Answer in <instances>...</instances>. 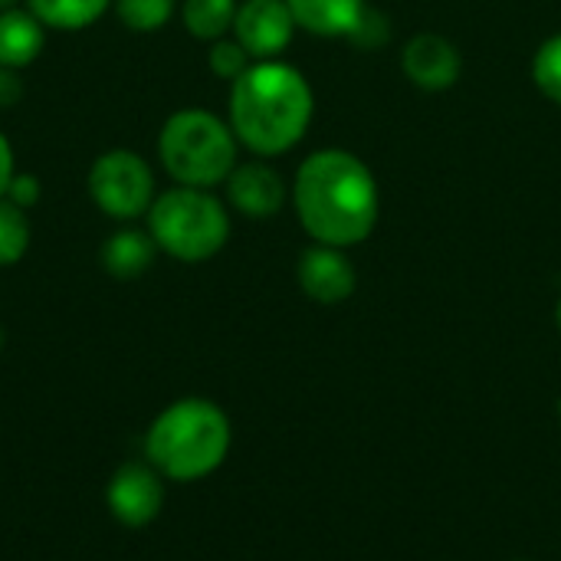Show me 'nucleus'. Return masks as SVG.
Returning <instances> with one entry per match:
<instances>
[{
    "instance_id": "f257e3e1",
    "label": "nucleus",
    "mask_w": 561,
    "mask_h": 561,
    "mask_svg": "<svg viewBox=\"0 0 561 561\" xmlns=\"http://www.w3.org/2000/svg\"><path fill=\"white\" fill-rule=\"evenodd\" d=\"M293 207L302 230L322 247L365 243L381 217V194L371 168L345 151L325 148L309 154L293 181Z\"/></svg>"
},
{
    "instance_id": "9d476101",
    "label": "nucleus",
    "mask_w": 561,
    "mask_h": 561,
    "mask_svg": "<svg viewBox=\"0 0 561 561\" xmlns=\"http://www.w3.org/2000/svg\"><path fill=\"white\" fill-rule=\"evenodd\" d=\"M296 276H299V286L302 293L312 299V302H322V306H339L345 302L355 286H358V276H355V266L352 260L345 256V250L339 247H309L302 256H299V266H296Z\"/></svg>"
},
{
    "instance_id": "39448f33",
    "label": "nucleus",
    "mask_w": 561,
    "mask_h": 561,
    "mask_svg": "<svg viewBox=\"0 0 561 561\" xmlns=\"http://www.w3.org/2000/svg\"><path fill=\"white\" fill-rule=\"evenodd\" d=\"M148 233L158 250L181 263H204L230 240L227 207L204 187H171L148 210Z\"/></svg>"
},
{
    "instance_id": "6ab92c4d",
    "label": "nucleus",
    "mask_w": 561,
    "mask_h": 561,
    "mask_svg": "<svg viewBox=\"0 0 561 561\" xmlns=\"http://www.w3.org/2000/svg\"><path fill=\"white\" fill-rule=\"evenodd\" d=\"M533 79L539 85V92L561 105V33L549 36L539 49H536V59H533Z\"/></svg>"
},
{
    "instance_id": "412c9836",
    "label": "nucleus",
    "mask_w": 561,
    "mask_h": 561,
    "mask_svg": "<svg viewBox=\"0 0 561 561\" xmlns=\"http://www.w3.org/2000/svg\"><path fill=\"white\" fill-rule=\"evenodd\" d=\"M3 197L10 204H16L20 210H30L39 201V181L33 174H13V181H10V187H7Z\"/></svg>"
},
{
    "instance_id": "f3484780",
    "label": "nucleus",
    "mask_w": 561,
    "mask_h": 561,
    "mask_svg": "<svg viewBox=\"0 0 561 561\" xmlns=\"http://www.w3.org/2000/svg\"><path fill=\"white\" fill-rule=\"evenodd\" d=\"M26 247H30L26 210H20L7 197H0V266L20 263V256L26 253Z\"/></svg>"
},
{
    "instance_id": "a878e982",
    "label": "nucleus",
    "mask_w": 561,
    "mask_h": 561,
    "mask_svg": "<svg viewBox=\"0 0 561 561\" xmlns=\"http://www.w3.org/2000/svg\"><path fill=\"white\" fill-rule=\"evenodd\" d=\"M559 329H561V299H559Z\"/></svg>"
},
{
    "instance_id": "2eb2a0df",
    "label": "nucleus",
    "mask_w": 561,
    "mask_h": 561,
    "mask_svg": "<svg viewBox=\"0 0 561 561\" xmlns=\"http://www.w3.org/2000/svg\"><path fill=\"white\" fill-rule=\"evenodd\" d=\"M237 7H240L237 0H184L181 16H184V26L191 36L217 43L233 30Z\"/></svg>"
},
{
    "instance_id": "4be33fe9",
    "label": "nucleus",
    "mask_w": 561,
    "mask_h": 561,
    "mask_svg": "<svg viewBox=\"0 0 561 561\" xmlns=\"http://www.w3.org/2000/svg\"><path fill=\"white\" fill-rule=\"evenodd\" d=\"M20 95H23L20 79L13 76V69H3V66H0V105L7 108V105H13Z\"/></svg>"
},
{
    "instance_id": "7ed1b4c3",
    "label": "nucleus",
    "mask_w": 561,
    "mask_h": 561,
    "mask_svg": "<svg viewBox=\"0 0 561 561\" xmlns=\"http://www.w3.org/2000/svg\"><path fill=\"white\" fill-rule=\"evenodd\" d=\"M230 421L207 398H184L168 404L145 434V460L178 483L210 477L230 454Z\"/></svg>"
},
{
    "instance_id": "4468645a",
    "label": "nucleus",
    "mask_w": 561,
    "mask_h": 561,
    "mask_svg": "<svg viewBox=\"0 0 561 561\" xmlns=\"http://www.w3.org/2000/svg\"><path fill=\"white\" fill-rule=\"evenodd\" d=\"M154 250L158 247H154L151 233H145V230H118L102 247V266L115 279H135L151 266Z\"/></svg>"
},
{
    "instance_id": "0eeeda50",
    "label": "nucleus",
    "mask_w": 561,
    "mask_h": 561,
    "mask_svg": "<svg viewBox=\"0 0 561 561\" xmlns=\"http://www.w3.org/2000/svg\"><path fill=\"white\" fill-rule=\"evenodd\" d=\"M161 480L164 477L151 463L118 467L115 477L108 480V490H105V503H108L112 516L128 529H141V526L154 523L161 506H164V483Z\"/></svg>"
},
{
    "instance_id": "dca6fc26",
    "label": "nucleus",
    "mask_w": 561,
    "mask_h": 561,
    "mask_svg": "<svg viewBox=\"0 0 561 561\" xmlns=\"http://www.w3.org/2000/svg\"><path fill=\"white\" fill-rule=\"evenodd\" d=\"M112 0H30V10L53 30H82L95 23Z\"/></svg>"
},
{
    "instance_id": "5701e85b",
    "label": "nucleus",
    "mask_w": 561,
    "mask_h": 561,
    "mask_svg": "<svg viewBox=\"0 0 561 561\" xmlns=\"http://www.w3.org/2000/svg\"><path fill=\"white\" fill-rule=\"evenodd\" d=\"M10 181H13V151H10V141L0 131V197L7 194Z\"/></svg>"
},
{
    "instance_id": "6e6552de",
    "label": "nucleus",
    "mask_w": 561,
    "mask_h": 561,
    "mask_svg": "<svg viewBox=\"0 0 561 561\" xmlns=\"http://www.w3.org/2000/svg\"><path fill=\"white\" fill-rule=\"evenodd\" d=\"M296 20L286 0H243L233 20V39L250 53V59H276L296 33Z\"/></svg>"
},
{
    "instance_id": "423d86ee",
    "label": "nucleus",
    "mask_w": 561,
    "mask_h": 561,
    "mask_svg": "<svg viewBox=\"0 0 561 561\" xmlns=\"http://www.w3.org/2000/svg\"><path fill=\"white\" fill-rule=\"evenodd\" d=\"M89 194L99 210L115 220H135L154 204V174L148 161L135 151L115 148L92 161Z\"/></svg>"
},
{
    "instance_id": "bb28decb",
    "label": "nucleus",
    "mask_w": 561,
    "mask_h": 561,
    "mask_svg": "<svg viewBox=\"0 0 561 561\" xmlns=\"http://www.w3.org/2000/svg\"><path fill=\"white\" fill-rule=\"evenodd\" d=\"M559 417H561V398H559Z\"/></svg>"
},
{
    "instance_id": "1a4fd4ad",
    "label": "nucleus",
    "mask_w": 561,
    "mask_h": 561,
    "mask_svg": "<svg viewBox=\"0 0 561 561\" xmlns=\"http://www.w3.org/2000/svg\"><path fill=\"white\" fill-rule=\"evenodd\" d=\"M401 66H404V76L424 89V92H444L450 85H457L460 79V69H463V59H460V49L440 36V33H417L408 39L404 53H401Z\"/></svg>"
},
{
    "instance_id": "393cba45",
    "label": "nucleus",
    "mask_w": 561,
    "mask_h": 561,
    "mask_svg": "<svg viewBox=\"0 0 561 561\" xmlns=\"http://www.w3.org/2000/svg\"><path fill=\"white\" fill-rule=\"evenodd\" d=\"M0 348H3V325H0Z\"/></svg>"
},
{
    "instance_id": "ddd939ff",
    "label": "nucleus",
    "mask_w": 561,
    "mask_h": 561,
    "mask_svg": "<svg viewBox=\"0 0 561 561\" xmlns=\"http://www.w3.org/2000/svg\"><path fill=\"white\" fill-rule=\"evenodd\" d=\"M46 43V26L33 10H0V66L23 69L30 66Z\"/></svg>"
},
{
    "instance_id": "a211bd4d",
    "label": "nucleus",
    "mask_w": 561,
    "mask_h": 561,
    "mask_svg": "<svg viewBox=\"0 0 561 561\" xmlns=\"http://www.w3.org/2000/svg\"><path fill=\"white\" fill-rule=\"evenodd\" d=\"M118 20L135 30V33H154L161 30L171 13H174V0H115Z\"/></svg>"
},
{
    "instance_id": "aec40b11",
    "label": "nucleus",
    "mask_w": 561,
    "mask_h": 561,
    "mask_svg": "<svg viewBox=\"0 0 561 561\" xmlns=\"http://www.w3.org/2000/svg\"><path fill=\"white\" fill-rule=\"evenodd\" d=\"M207 66L214 76L220 79H240L250 69V53L237 43V39H217L207 53Z\"/></svg>"
},
{
    "instance_id": "9b49d317",
    "label": "nucleus",
    "mask_w": 561,
    "mask_h": 561,
    "mask_svg": "<svg viewBox=\"0 0 561 561\" xmlns=\"http://www.w3.org/2000/svg\"><path fill=\"white\" fill-rule=\"evenodd\" d=\"M224 184H227V201L233 204V210H240L250 220H270L286 204V184L279 171L260 158L237 164Z\"/></svg>"
},
{
    "instance_id": "f03ea898",
    "label": "nucleus",
    "mask_w": 561,
    "mask_h": 561,
    "mask_svg": "<svg viewBox=\"0 0 561 561\" xmlns=\"http://www.w3.org/2000/svg\"><path fill=\"white\" fill-rule=\"evenodd\" d=\"M312 108L306 76L279 59L253 62L230 89V128L260 158L296 148L312 122Z\"/></svg>"
},
{
    "instance_id": "f8f14e48",
    "label": "nucleus",
    "mask_w": 561,
    "mask_h": 561,
    "mask_svg": "<svg viewBox=\"0 0 561 561\" xmlns=\"http://www.w3.org/2000/svg\"><path fill=\"white\" fill-rule=\"evenodd\" d=\"M299 30L312 36H355L365 20V0H286Z\"/></svg>"
},
{
    "instance_id": "b1692460",
    "label": "nucleus",
    "mask_w": 561,
    "mask_h": 561,
    "mask_svg": "<svg viewBox=\"0 0 561 561\" xmlns=\"http://www.w3.org/2000/svg\"><path fill=\"white\" fill-rule=\"evenodd\" d=\"M10 7H16V0H0V10H10Z\"/></svg>"
},
{
    "instance_id": "20e7f679",
    "label": "nucleus",
    "mask_w": 561,
    "mask_h": 561,
    "mask_svg": "<svg viewBox=\"0 0 561 561\" xmlns=\"http://www.w3.org/2000/svg\"><path fill=\"white\" fill-rule=\"evenodd\" d=\"M158 154L178 184L210 191L237 168V135L214 112L181 108L164 122L158 135Z\"/></svg>"
}]
</instances>
